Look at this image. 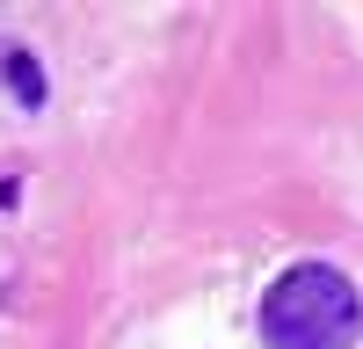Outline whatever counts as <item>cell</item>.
Returning a JSON list of instances; mask_svg holds the SVG:
<instances>
[{
  "mask_svg": "<svg viewBox=\"0 0 363 349\" xmlns=\"http://www.w3.org/2000/svg\"><path fill=\"white\" fill-rule=\"evenodd\" d=\"M356 335H363V299L335 262H298L262 291L269 349H349Z\"/></svg>",
  "mask_w": 363,
  "mask_h": 349,
  "instance_id": "1",
  "label": "cell"
}]
</instances>
